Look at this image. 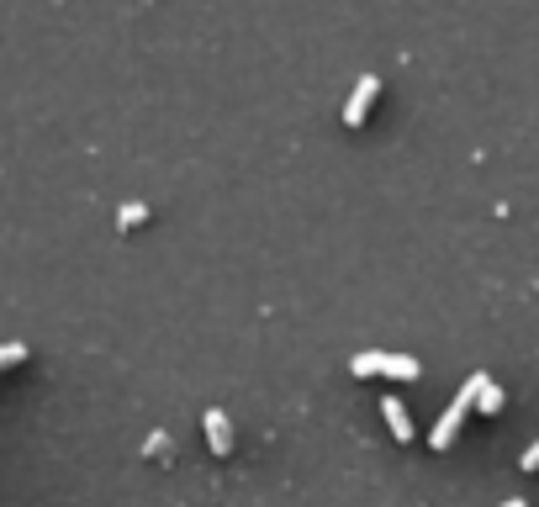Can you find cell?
Wrapping results in <instances>:
<instances>
[{"label": "cell", "mask_w": 539, "mask_h": 507, "mask_svg": "<svg viewBox=\"0 0 539 507\" xmlns=\"http://www.w3.org/2000/svg\"><path fill=\"white\" fill-rule=\"evenodd\" d=\"M503 507H524V502H518V497H513V502H503Z\"/></svg>", "instance_id": "cell-10"}, {"label": "cell", "mask_w": 539, "mask_h": 507, "mask_svg": "<svg viewBox=\"0 0 539 507\" xmlns=\"http://www.w3.org/2000/svg\"><path fill=\"white\" fill-rule=\"evenodd\" d=\"M524 471H539V444H529V449H524Z\"/></svg>", "instance_id": "cell-9"}, {"label": "cell", "mask_w": 539, "mask_h": 507, "mask_svg": "<svg viewBox=\"0 0 539 507\" xmlns=\"http://www.w3.org/2000/svg\"><path fill=\"white\" fill-rule=\"evenodd\" d=\"M476 412H503V386L492 375H476Z\"/></svg>", "instance_id": "cell-6"}, {"label": "cell", "mask_w": 539, "mask_h": 507, "mask_svg": "<svg viewBox=\"0 0 539 507\" xmlns=\"http://www.w3.org/2000/svg\"><path fill=\"white\" fill-rule=\"evenodd\" d=\"M349 370H355V375H386V381H418V375H423V365L413 360V354H386V349L355 354Z\"/></svg>", "instance_id": "cell-1"}, {"label": "cell", "mask_w": 539, "mask_h": 507, "mask_svg": "<svg viewBox=\"0 0 539 507\" xmlns=\"http://www.w3.org/2000/svg\"><path fill=\"white\" fill-rule=\"evenodd\" d=\"M471 407H476V375H471V381H466V386L455 391V402L444 407V418H439V423L429 428V444H434V449H450V444H455V434H460V423H466V412H471Z\"/></svg>", "instance_id": "cell-2"}, {"label": "cell", "mask_w": 539, "mask_h": 507, "mask_svg": "<svg viewBox=\"0 0 539 507\" xmlns=\"http://www.w3.org/2000/svg\"><path fill=\"white\" fill-rule=\"evenodd\" d=\"M201 428H207V444H212V455H233V423H228V412H222V407H207V418H201Z\"/></svg>", "instance_id": "cell-4"}, {"label": "cell", "mask_w": 539, "mask_h": 507, "mask_svg": "<svg viewBox=\"0 0 539 507\" xmlns=\"http://www.w3.org/2000/svg\"><path fill=\"white\" fill-rule=\"evenodd\" d=\"M376 96H381V80H376V74H360L355 90H349V101H344V127H360Z\"/></svg>", "instance_id": "cell-3"}, {"label": "cell", "mask_w": 539, "mask_h": 507, "mask_svg": "<svg viewBox=\"0 0 539 507\" xmlns=\"http://www.w3.org/2000/svg\"><path fill=\"white\" fill-rule=\"evenodd\" d=\"M143 217H148V206H143V201H127L122 212H117V222H122V228H138Z\"/></svg>", "instance_id": "cell-7"}, {"label": "cell", "mask_w": 539, "mask_h": 507, "mask_svg": "<svg viewBox=\"0 0 539 507\" xmlns=\"http://www.w3.org/2000/svg\"><path fill=\"white\" fill-rule=\"evenodd\" d=\"M381 418H386V428H392L402 444L413 439V418H407V407H402L397 397H381Z\"/></svg>", "instance_id": "cell-5"}, {"label": "cell", "mask_w": 539, "mask_h": 507, "mask_svg": "<svg viewBox=\"0 0 539 507\" xmlns=\"http://www.w3.org/2000/svg\"><path fill=\"white\" fill-rule=\"evenodd\" d=\"M27 360V344H16V338H11V344H0V370H6V365H22Z\"/></svg>", "instance_id": "cell-8"}]
</instances>
